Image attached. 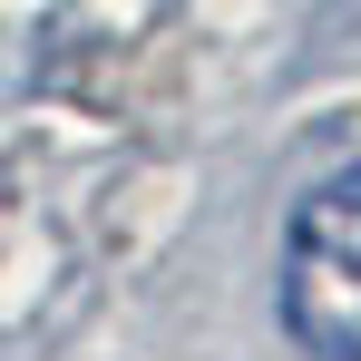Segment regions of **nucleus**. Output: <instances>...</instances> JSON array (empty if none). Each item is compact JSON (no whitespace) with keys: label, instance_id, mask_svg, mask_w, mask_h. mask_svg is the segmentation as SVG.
Segmentation results:
<instances>
[{"label":"nucleus","instance_id":"1","mask_svg":"<svg viewBox=\"0 0 361 361\" xmlns=\"http://www.w3.org/2000/svg\"><path fill=\"white\" fill-rule=\"evenodd\" d=\"M283 322L302 352L361 361V157L302 185L283 225Z\"/></svg>","mask_w":361,"mask_h":361}]
</instances>
